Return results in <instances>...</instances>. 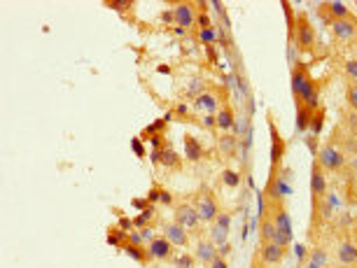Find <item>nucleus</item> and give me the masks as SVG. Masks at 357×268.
<instances>
[{"label": "nucleus", "instance_id": "c756f323", "mask_svg": "<svg viewBox=\"0 0 357 268\" xmlns=\"http://www.w3.org/2000/svg\"><path fill=\"white\" fill-rule=\"evenodd\" d=\"M213 224H217V226H220V229H224V231H229V229H231V214L220 212V214H217V219H215Z\"/></svg>", "mask_w": 357, "mask_h": 268}, {"label": "nucleus", "instance_id": "c85d7f7f", "mask_svg": "<svg viewBox=\"0 0 357 268\" xmlns=\"http://www.w3.org/2000/svg\"><path fill=\"white\" fill-rule=\"evenodd\" d=\"M222 182L227 187H238V184H241V178H238V173H233V170H224Z\"/></svg>", "mask_w": 357, "mask_h": 268}, {"label": "nucleus", "instance_id": "79ce46f5", "mask_svg": "<svg viewBox=\"0 0 357 268\" xmlns=\"http://www.w3.org/2000/svg\"><path fill=\"white\" fill-rule=\"evenodd\" d=\"M147 201H150V203H154V201H161V189H157V187L150 189V194H147Z\"/></svg>", "mask_w": 357, "mask_h": 268}, {"label": "nucleus", "instance_id": "8fccbe9b", "mask_svg": "<svg viewBox=\"0 0 357 268\" xmlns=\"http://www.w3.org/2000/svg\"><path fill=\"white\" fill-rule=\"evenodd\" d=\"M296 257H299V259H304V257H306V247H304V245H296Z\"/></svg>", "mask_w": 357, "mask_h": 268}, {"label": "nucleus", "instance_id": "49530a36", "mask_svg": "<svg viewBox=\"0 0 357 268\" xmlns=\"http://www.w3.org/2000/svg\"><path fill=\"white\" fill-rule=\"evenodd\" d=\"M133 206L140 208V210H145V208H147V201H145V198H133Z\"/></svg>", "mask_w": 357, "mask_h": 268}, {"label": "nucleus", "instance_id": "39448f33", "mask_svg": "<svg viewBox=\"0 0 357 268\" xmlns=\"http://www.w3.org/2000/svg\"><path fill=\"white\" fill-rule=\"evenodd\" d=\"M276 229H278V233H276V240L273 242H278V245H290V240H292V224H290V217H287V212L285 210H278L276 212Z\"/></svg>", "mask_w": 357, "mask_h": 268}, {"label": "nucleus", "instance_id": "3c124183", "mask_svg": "<svg viewBox=\"0 0 357 268\" xmlns=\"http://www.w3.org/2000/svg\"><path fill=\"white\" fill-rule=\"evenodd\" d=\"M350 124L357 126V112H355V110H353V115H350Z\"/></svg>", "mask_w": 357, "mask_h": 268}, {"label": "nucleus", "instance_id": "ddd939ff", "mask_svg": "<svg viewBox=\"0 0 357 268\" xmlns=\"http://www.w3.org/2000/svg\"><path fill=\"white\" fill-rule=\"evenodd\" d=\"M336 259L341 261V264H357V245H353V242H341L339 250H336Z\"/></svg>", "mask_w": 357, "mask_h": 268}, {"label": "nucleus", "instance_id": "4468645a", "mask_svg": "<svg viewBox=\"0 0 357 268\" xmlns=\"http://www.w3.org/2000/svg\"><path fill=\"white\" fill-rule=\"evenodd\" d=\"M185 154L189 161H201L203 159V147L194 135H185Z\"/></svg>", "mask_w": 357, "mask_h": 268}, {"label": "nucleus", "instance_id": "2f4dec72", "mask_svg": "<svg viewBox=\"0 0 357 268\" xmlns=\"http://www.w3.org/2000/svg\"><path fill=\"white\" fill-rule=\"evenodd\" d=\"M112 9H117V12H126V9L133 7V0H112V2H107Z\"/></svg>", "mask_w": 357, "mask_h": 268}, {"label": "nucleus", "instance_id": "412c9836", "mask_svg": "<svg viewBox=\"0 0 357 268\" xmlns=\"http://www.w3.org/2000/svg\"><path fill=\"white\" fill-rule=\"evenodd\" d=\"M124 252L129 254V257H133L135 261H140V264H145V261L150 259V257H147V250H143L140 245H133V242H126Z\"/></svg>", "mask_w": 357, "mask_h": 268}, {"label": "nucleus", "instance_id": "b1692460", "mask_svg": "<svg viewBox=\"0 0 357 268\" xmlns=\"http://www.w3.org/2000/svg\"><path fill=\"white\" fill-rule=\"evenodd\" d=\"M327 9H329V14L334 17V21L350 19V12H348V7H346L343 2H329V5H327Z\"/></svg>", "mask_w": 357, "mask_h": 268}, {"label": "nucleus", "instance_id": "1a4fd4ad", "mask_svg": "<svg viewBox=\"0 0 357 268\" xmlns=\"http://www.w3.org/2000/svg\"><path fill=\"white\" fill-rule=\"evenodd\" d=\"M173 14H175L178 28H189V26L196 24V12H194V7H192L189 2H180L178 7L173 9Z\"/></svg>", "mask_w": 357, "mask_h": 268}, {"label": "nucleus", "instance_id": "c9c22d12", "mask_svg": "<svg viewBox=\"0 0 357 268\" xmlns=\"http://www.w3.org/2000/svg\"><path fill=\"white\" fill-rule=\"evenodd\" d=\"M124 238H126V233L117 229V231L112 233V236H107V242H110V245H119V242L124 240Z\"/></svg>", "mask_w": 357, "mask_h": 268}, {"label": "nucleus", "instance_id": "7c9ffc66", "mask_svg": "<svg viewBox=\"0 0 357 268\" xmlns=\"http://www.w3.org/2000/svg\"><path fill=\"white\" fill-rule=\"evenodd\" d=\"M175 268H194V257H189L187 252L180 254L178 259H175Z\"/></svg>", "mask_w": 357, "mask_h": 268}, {"label": "nucleus", "instance_id": "aec40b11", "mask_svg": "<svg viewBox=\"0 0 357 268\" xmlns=\"http://www.w3.org/2000/svg\"><path fill=\"white\" fill-rule=\"evenodd\" d=\"M276 233H278V229H276V222L273 219H264L261 222V233H259L261 242H273L276 240Z\"/></svg>", "mask_w": 357, "mask_h": 268}, {"label": "nucleus", "instance_id": "de8ad7c7", "mask_svg": "<svg viewBox=\"0 0 357 268\" xmlns=\"http://www.w3.org/2000/svg\"><path fill=\"white\" fill-rule=\"evenodd\" d=\"M170 201H173V196H170L168 191H161V203H163V206H168Z\"/></svg>", "mask_w": 357, "mask_h": 268}, {"label": "nucleus", "instance_id": "7ed1b4c3", "mask_svg": "<svg viewBox=\"0 0 357 268\" xmlns=\"http://www.w3.org/2000/svg\"><path fill=\"white\" fill-rule=\"evenodd\" d=\"M175 222H178L182 229L194 231L198 224H201V217H198V212H196V208H194V206L182 203V206H178V210H175Z\"/></svg>", "mask_w": 357, "mask_h": 268}, {"label": "nucleus", "instance_id": "6e6552de", "mask_svg": "<svg viewBox=\"0 0 357 268\" xmlns=\"http://www.w3.org/2000/svg\"><path fill=\"white\" fill-rule=\"evenodd\" d=\"M283 252H285V247L278 245V242H261L259 257H261V261H264L266 266H276L278 261L283 259Z\"/></svg>", "mask_w": 357, "mask_h": 268}, {"label": "nucleus", "instance_id": "ea45409f", "mask_svg": "<svg viewBox=\"0 0 357 268\" xmlns=\"http://www.w3.org/2000/svg\"><path fill=\"white\" fill-rule=\"evenodd\" d=\"M163 124H166V119H159V121H154L152 126H147V133H159L161 128H163Z\"/></svg>", "mask_w": 357, "mask_h": 268}, {"label": "nucleus", "instance_id": "423d86ee", "mask_svg": "<svg viewBox=\"0 0 357 268\" xmlns=\"http://www.w3.org/2000/svg\"><path fill=\"white\" fill-rule=\"evenodd\" d=\"M170 254H173V245L166 238H152L150 245H147V257L150 259L163 261V259H170Z\"/></svg>", "mask_w": 357, "mask_h": 268}, {"label": "nucleus", "instance_id": "473e14b6", "mask_svg": "<svg viewBox=\"0 0 357 268\" xmlns=\"http://www.w3.org/2000/svg\"><path fill=\"white\" fill-rule=\"evenodd\" d=\"M198 40H201L203 45H213V42H215V30H213V28L198 30Z\"/></svg>", "mask_w": 357, "mask_h": 268}, {"label": "nucleus", "instance_id": "58836bf2", "mask_svg": "<svg viewBox=\"0 0 357 268\" xmlns=\"http://www.w3.org/2000/svg\"><path fill=\"white\" fill-rule=\"evenodd\" d=\"M196 24H198V28H201V30H205V28H213V26H210V19H208V14H205V12L196 17Z\"/></svg>", "mask_w": 357, "mask_h": 268}, {"label": "nucleus", "instance_id": "9b49d317", "mask_svg": "<svg viewBox=\"0 0 357 268\" xmlns=\"http://www.w3.org/2000/svg\"><path fill=\"white\" fill-rule=\"evenodd\" d=\"M331 30L339 40H350V37L357 33V24L353 19H341V21H334L331 24Z\"/></svg>", "mask_w": 357, "mask_h": 268}, {"label": "nucleus", "instance_id": "9d476101", "mask_svg": "<svg viewBox=\"0 0 357 268\" xmlns=\"http://www.w3.org/2000/svg\"><path fill=\"white\" fill-rule=\"evenodd\" d=\"M311 191H313V196H315V198H322L325 194H327V179H325V175H322L320 163H318V161H315V166H313Z\"/></svg>", "mask_w": 357, "mask_h": 268}, {"label": "nucleus", "instance_id": "a878e982", "mask_svg": "<svg viewBox=\"0 0 357 268\" xmlns=\"http://www.w3.org/2000/svg\"><path fill=\"white\" fill-rule=\"evenodd\" d=\"M233 149H236V138H231L229 133H224L222 138H220V152L227 154V156H231Z\"/></svg>", "mask_w": 357, "mask_h": 268}, {"label": "nucleus", "instance_id": "a18cd8bd", "mask_svg": "<svg viewBox=\"0 0 357 268\" xmlns=\"http://www.w3.org/2000/svg\"><path fill=\"white\" fill-rule=\"evenodd\" d=\"M229 250H231V245H229V242H224V245H220L217 254H220V257H227V254H229Z\"/></svg>", "mask_w": 357, "mask_h": 268}, {"label": "nucleus", "instance_id": "37998d69", "mask_svg": "<svg viewBox=\"0 0 357 268\" xmlns=\"http://www.w3.org/2000/svg\"><path fill=\"white\" fill-rule=\"evenodd\" d=\"M203 126H205V128H213V126H217V119H215V115H205L203 117Z\"/></svg>", "mask_w": 357, "mask_h": 268}, {"label": "nucleus", "instance_id": "c03bdc74", "mask_svg": "<svg viewBox=\"0 0 357 268\" xmlns=\"http://www.w3.org/2000/svg\"><path fill=\"white\" fill-rule=\"evenodd\" d=\"M131 226H133V222H131L129 217H122V219H119V231H126V229H131Z\"/></svg>", "mask_w": 357, "mask_h": 268}, {"label": "nucleus", "instance_id": "f3484780", "mask_svg": "<svg viewBox=\"0 0 357 268\" xmlns=\"http://www.w3.org/2000/svg\"><path fill=\"white\" fill-rule=\"evenodd\" d=\"M215 119H217V128L220 131H224V133H229L233 128V112L231 107H222L217 115H215Z\"/></svg>", "mask_w": 357, "mask_h": 268}, {"label": "nucleus", "instance_id": "f704fd0d", "mask_svg": "<svg viewBox=\"0 0 357 268\" xmlns=\"http://www.w3.org/2000/svg\"><path fill=\"white\" fill-rule=\"evenodd\" d=\"M346 75H348L350 80H357V61L355 59L346 61Z\"/></svg>", "mask_w": 357, "mask_h": 268}, {"label": "nucleus", "instance_id": "cd10ccee", "mask_svg": "<svg viewBox=\"0 0 357 268\" xmlns=\"http://www.w3.org/2000/svg\"><path fill=\"white\" fill-rule=\"evenodd\" d=\"M227 236H229V231H224V229H220L217 224H213V231H210V240H213V242H220V245H224V242H227Z\"/></svg>", "mask_w": 357, "mask_h": 268}, {"label": "nucleus", "instance_id": "09e8293b", "mask_svg": "<svg viewBox=\"0 0 357 268\" xmlns=\"http://www.w3.org/2000/svg\"><path fill=\"white\" fill-rule=\"evenodd\" d=\"M175 112H178L180 117H185V115H187V112H189V110H187V105H185V103H180V105L175 107Z\"/></svg>", "mask_w": 357, "mask_h": 268}, {"label": "nucleus", "instance_id": "f03ea898", "mask_svg": "<svg viewBox=\"0 0 357 268\" xmlns=\"http://www.w3.org/2000/svg\"><path fill=\"white\" fill-rule=\"evenodd\" d=\"M294 40H296V47H299L301 52H308V49H313V45H315V30H313V26L308 24V19L306 17H299V21H296Z\"/></svg>", "mask_w": 357, "mask_h": 268}, {"label": "nucleus", "instance_id": "bb28decb", "mask_svg": "<svg viewBox=\"0 0 357 268\" xmlns=\"http://www.w3.org/2000/svg\"><path fill=\"white\" fill-rule=\"evenodd\" d=\"M322 126H325V112H315L313 115V119H311V131H313V135H318L322 131Z\"/></svg>", "mask_w": 357, "mask_h": 268}, {"label": "nucleus", "instance_id": "5701e85b", "mask_svg": "<svg viewBox=\"0 0 357 268\" xmlns=\"http://www.w3.org/2000/svg\"><path fill=\"white\" fill-rule=\"evenodd\" d=\"M161 166H166V168H180V156L173 149H161V161H159Z\"/></svg>", "mask_w": 357, "mask_h": 268}, {"label": "nucleus", "instance_id": "393cba45", "mask_svg": "<svg viewBox=\"0 0 357 268\" xmlns=\"http://www.w3.org/2000/svg\"><path fill=\"white\" fill-rule=\"evenodd\" d=\"M311 119H313L311 110H306L304 105H299V112H296V128H299V131H306V128L311 126Z\"/></svg>", "mask_w": 357, "mask_h": 268}, {"label": "nucleus", "instance_id": "a211bd4d", "mask_svg": "<svg viewBox=\"0 0 357 268\" xmlns=\"http://www.w3.org/2000/svg\"><path fill=\"white\" fill-rule=\"evenodd\" d=\"M194 105H196L198 110H205L208 115H213L215 110H217V98H215V93H198Z\"/></svg>", "mask_w": 357, "mask_h": 268}, {"label": "nucleus", "instance_id": "f257e3e1", "mask_svg": "<svg viewBox=\"0 0 357 268\" xmlns=\"http://www.w3.org/2000/svg\"><path fill=\"white\" fill-rule=\"evenodd\" d=\"M318 163L327 170H341L346 166V156H343L341 149L331 147V145H325L320 152H318Z\"/></svg>", "mask_w": 357, "mask_h": 268}, {"label": "nucleus", "instance_id": "f8f14e48", "mask_svg": "<svg viewBox=\"0 0 357 268\" xmlns=\"http://www.w3.org/2000/svg\"><path fill=\"white\" fill-rule=\"evenodd\" d=\"M268 128H271V163H273V168H278L280 166V159H283V152H285V145H283V140H280V135H278V128L273 124H268Z\"/></svg>", "mask_w": 357, "mask_h": 268}, {"label": "nucleus", "instance_id": "e433bc0d", "mask_svg": "<svg viewBox=\"0 0 357 268\" xmlns=\"http://www.w3.org/2000/svg\"><path fill=\"white\" fill-rule=\"evenodd\" d=\"M131 147L135 149V154H138V159H145V147H143V143H140L138 138H133V140H131Z\"/></svg>", "mask_w": 357, "mask_h": 268}, {"label": "nucleus", "instance_id": "4be33fe9", "mask_svg": "<svg viewBox=\"0 0 357 268\" xmlns=\"http://www.w3.org/2000/svg\"><path fill=\"white\" fill-rule=\"evenodd\" d=\"M154 219V206H147L145 210H140V214L133 219V226H138V229H147V224Z\"/></svg>", "mask_w": 357, "mask_h": 268}, {"label": "nucleus", "instance_id": "72a5a7b5", "mask_svg": "<svg viewBox=\"0 0 357 268\" xmlns=\"http://www.w3.org/2000/svg\"><path fill=\"white\" fill-rule=\"evenodd\" d=\"M348 105L357 112V82L348 87Z\"/></svg>", "mask_w": 357, "mask_h": 268}, {"label": "nucleus", "instance_id": "a19ab883", "mask_svg": "<svg viewBox=\"0 0 357 268\" xmlns=\"http://www.w3.org/2000/svg\"><path fill=\"white\" fill-rule=\"evenodd\" d=\"M210 268H229V266H227V259L217 254V257H215V259L210 261Z\"/></svg>", "mask_w": 357, "mask_h": 268}, {"label": "nucleus", "instance_id": "2eb2a0df", "mask_svg": "<svg viewBox=\"0 0 357 268\" xmlns=\"http://www.w3.org/2000/svg\"><path fill=\"white\" fill-rule=\"evenodd\" d=\"M196 257L205 264H210V261L217 257V250H215V242L213 240H198L196 242Z\"/></svg>", "mask_w": 357, "mask_h": 268}, {"label": "nucleus", "instance_id": "0eeeda50", "mask_svg": "<svg viewBox=\"0 0 357 268\" xmlns=\"http://www.w3.org/2000/svg\"><path fill=\"white\" fill-rule=\"evenodd\" d=\"M163 238H166L170 245H175V247H187V242H189L187 229H182L178 222L168 224V226L163 229Z\"/></svg>", "mask_w": 357, "mask_h": 268}, {"label": "nucleus", "instance_id": "dca6fc26", "mask_svg": "<svg viewBox=\"0 0 357 268\" xmlns=\"http://www.w3.org/2000/svg\"><path fill=\"white\" fill-rule=\"evenodd\" d=\"M306 82H308V75H306V70L301 68V65H296L294 70H292V93H294L296 100H299V93H301V89H304Z\"/></svg>", "mask_w": 357, "mask_h": 268}, {"label": "nucleus", "instance_id": "20e7f679", "mask_svg": "<svg viewBox=\"0 0 357 268\" xmlns=\"http://www.w3.org/2000/svg\"><path fill=\"white\" fill-rule=\"evenodd\" d=\"M196 212L201 217V222H215L217 219V214H220V208H217V201H215L210 194H203V196H198L196 201Z\"/></svg>", "mask_w": 357, "mask_h": 268}, {"label": "nucleus", "instance_id": "603ef678", "mask_svg": "<svg viewBox=\"0 0 357 268\" xmlns=\"http://www.w3.org/2000/svg\"><path fill=\"white\" fill-rule=\"evenodd\" d=\"M159 72H161V75H168V72H170V68H168V65H161V68H159Z\"/></svg>", "mask_w": 357, "mask_h": 268}, {"label": "nucleus", "instance_id": "6ab92c4d", "mask_svg": "<svg viewBox=\"0 0 357 268\" xmlns=\"http://www.w3.org/2000/svg\"><path fill=\"white\" fill-rule=\"evenodd\" d=\"M285 194H290V189L285 187L283 178H273V179H271V184H268V196L278 201V198H283Z\"/></svg>", "mask_w": 357, "mask_h": 268}, {"label": "nucleus", "instance_id": "4c0bfd02", "mask_svg": "<svg viewBox=\"0 0 357 268\" xmlns=\"http://www.w3.org/2000/svg\"><path fill=\"white\" fill-rule=\"evenodd\" d=\"M315 264H327V254H325V250H318V252H313V266Z\"/></svg>", "mask_w": 357, "mask_h": 268}]
</instances>
